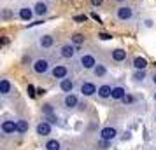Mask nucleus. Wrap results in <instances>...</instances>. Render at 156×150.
<instances>
[{"instance_id": "f257e3e1", "label": "nucleus", "mask_w": 156, "mask_h": 150, "mask_svg": "<svg viewBox=\"0 0 156 150\" xmlns=\"http://www.w3.org/2000/svg\"><path fill=\"white\" fill-rule=\"evenodd\" d=\"M32 68H34V72H35L37 75H46V73H49L51 72L53 66H51V61L48 59V58H39V59L34 61Z\"/></svg>"}, {"instance_id": "f03ea898", "label": "nucleus", "mask_w": 156, "mask_h": 150, "mask_svg": "<svg viewBox=\"0 0 156 150\" xmlns=\"http://www.w3.org/2000/svg\"><path fill=\"white\" fill-rule=\"evenodd\" d=\"M79 66L83 70H93L97 66V58L93 56V54H81V58H79Z\"/></svg>"}, {"instance_id": "7ed1b4c3", "label": "nucleus", "mask_w": 156, "mask_h": 150, "mask_svg": "<svg viewBox=\"0 0 156 150\" xmlns=\"http://www.w3.org/2000/svg\"><path fill=\"white\" fill-rule=\"evenodd\" d=\"M116 18L119 21H130L133 18V7H130V5H119V7L116 9Z\"/></svg>"}, {"instance_id": "20e7f679", "label": "nucleus", "mask_w": 156, "mask_h": 150, "mask_svg": "<svg viewBox=\"0 0 156 150\" xmlns=\"http://www.w3.org/2000/svg\"><path fill=\"white\" fill-rule=\"evenodd\" d=\"M51 77L53 79H58V80H62L65 79V77H69V68L65 66V65H55L53 68H51Z\"/></svg>"}, {"instance_id": "39448f33", "label": "nucleus", "mask_w": 156, "mask_h": 150, "mask_svg": "<svg viewBox=\"0 0 156 150\" xmlns=\"http://www.w3.org/2000/svg\"><path fill=\"white\" fill-rule=\"evenodd\" d=\"M76 54H77V49L74 44H65L60 47V56L65 59H72V58H76Z\"/></svg>"}, {"instance_id": "423d86ee", "label": "nucleus", "mask_w": 156, "mask_h": 150, "mask_svg": "<svg viewBox=\"0 0 156 150\" xmlns=\"http://www.w3.org/2000/svg\"><path fill=\"white\" fill-rule=\"evenodd\" d=\"M116 136H118V129L112 128V126H107V128L100 129V140L112 142V140H116Z\"/></svg>"}, {"instance_id": "0eeeda50", "label": "nucleus", "mask_w": 156, "mask_h": 150, "mask_svg": "<svg viewBox=\"0 0 156 150\" xmlns=\"http://www.w3.org/2000/svg\"><path fill=\"white\" fill-rule=\"evenodd\" d=\"M79 91H81L83 96H88L90 98V96H95V94L98 93V87L95 86L93 82H83L81 87H79Z\"/></svg>"}, {"instance_id": "6e6552de", "label": "nucleus", "mask_w": 156, "mask_h": 150, "mask_svg": "<svg viewBox=\"0 0 156 150\" xmlns=\"http://www.w3.org/2000/svg\"><path fill=\"white\" fill-rule=\"evenodd\" d=\"M58 87H60V91H63V93H72L74 91V87H76V82H74V79H70V77H65V79L60 80V84H58Z\"/></svg>"}, {"instance_id": "1a4fd4ad", "label": "nucleus", "mask_w": 156, "mask_h": 150, "mask_svg": "<svg viewBox=\"0 0 156 150\" xmlns=\"http://www.w3.org/2000/svg\"><path fill=\"white\" fill-rule=\"evenodd\" d=\"M63 107L67 108V110H74L76 107H79V98L74 93H69L63 100Z\"/></svg>"}, {"instance_id": "9d476101", "label": "nucleus", "mask_w": 156, "mask_h": 150, "mask_svg": "<svg viewBox=\"0 0 156 150\" xmlns=\"http://www.w3.org/2000/svg\"><path fill=\"white\" fill-rule=\"evenodd\" d=\"M0 129H2L4 135H14V133H18V124L14 121H4Z\"/></svg>"}, {"instance_id": "9b49d317", "label": "nucleus", "mask_w": 156, "mask_h": 150, "mask_svg": "<svg viewBox=\"0 0 156 150\" xmlns=\"http://www.w3.org/2000/svg\"><path fill=\"white\" fill-rule=\"evenodd\" d=\"M51 126H53V124H49L48 121L39 122V124H37V128H35L37 135H39V136H49L51 135Z\"/></svg>"}, {"instance_id": "f8f14e48", "label": "nucleus", "mask_w": 156, "mask_h": 150, "mask_svg": "<svg viewBox=\"0 0 156 150\" xmlns=\"http://www.w3.org/2000/svg\"><path fill=\"white\" fill-rule=\"evenodd\" d=\"M34 11H35L37 16H46L49 12V5H48V2L39 0V2H35V5H34Z\"/></svg>"}, {"instance_id": "ddd939ff", "label": "nucleus", "mask_w": 156, "mask_h": 150, "mask_svg": "<svg viewBox=\"0 0 156 150\" xmlns=\"http://www.w3.org/2000/svg\"><path fill=\"white\" fill-rule=\"evenodd\" d=\"M39 45L42 47V49H51L53 45H55V37H51V35H41L39 37Z\"/></svg>"}, {"instance_id": "4468645a", "label": "nucleus", "mask_w": 156, "mask_h": 150, "mask_svg": "<svg viewBox=\"0 0 156 150\" xmlns=\"http://www.w3.org/2000/svg\"><path fill=\"white\" fill-rule=\"evenodd\" d=\"M34 14H35V11H34V7H28V5H23V7L20 9V18H21L23 21H30V19L34 18Z\"/></svg>"}, {"instance_id": "2eb2a0df", "label": "nucleus", "mask_w": 156, "mask_h": 150, "mask_svg": "<svg viewBox=\"0 0 156 150\" xmlns=\"http://www.w3.org/2000/svg\"><path fill=\"white\" fill-rule=\"evenodd\" d=\"M12 93V84L9 79H2L0 80V94L2 96H7V94Z\"/></svg>"}, {"instance_id": "dca6fc26", "label": "nucleus", "mask_w": 156, "mask_h": 150, "mask_svg": "<svg viewBox=\"0 0 156 150\" xmlns=\"http://www.w3.org/2000/svg\"><path fill=\"white\" fill-rule=\"evenodd\" d=\"M98 98H102V100H107V98H111L112 96V87L109 86V84H104V86L98 87Z\"/></svg>"}, {"instance_id": "f3484780", "label": "nucleus", "mask_w": 156, "mask_h": 150, "mask_svg": "<svg viewBox=\"0 0 156 150\" xmlns=\"http://www.w3.org/2000/svg\"><path fill=\"white\" fill-rule=\"evenodd\" d=\"M111 56H112L114 61H118V63H121V61H125L126 59V51L125 49H112V52H111Z\"/></svg>"}, {"instance_id": "a211bd4d", "label": "nucleus", "mask_w": 156, "mask_h": 150, "mask_svg": "<svg viewBox=\"0 0 156 150\" xmlns=\"http://www.w3.org/2000/svg\"><path fill=\"white\" fill-rule=\"evenodd\" d=\"M126 96V89L123 86H116V87H112V100H123Z\"/></svg>"}, {"instance_id": "6ab92c4d", "label": "nucleus", "mask_w": 156, "mask_h": 150, "mask_svg": "<svg viewBox=\"0 0 156 150\" xmlns=\"http://www.w3.org/2000/svg\"><path fill=\"white\" fill-rule=\"evenodd\" d=\"M91 72H93V75H95L97 79H102V77H105V75H107L105 65H100V63H97V66H95Z\"/></svg>"}, {"instance_id": "aec40b11", "label": "nucleus", "mask_w": 156, "mask_h": 150, "mask_svg": "<svg viewBox=\"0 0 156 150\" xmlns=\"http://www.w3.org/2000/svg\"><path fill=\"white\" fill-rule=\"evenodd\" d=\"M133 68L135 70H146V68H147V59H146V58L137 56L133 59Z\"/></svg>"}, {"instance_id": "412c9836", "label": "nucleus", "mask_w": 156, "mask_h": 150, "mask_svg": "<svg viewBox=\"0 0 156 150\" xmlns=\"http://www.w3.org/2000/svg\"><path fill=\"white\" fill-rule=\"evenodd\" d=\"M16 124H18V133H20V135H25V133H27V131L30 129L28 121H25V119H20V121H16Z\"/></svg>"}, {"instance_id": "4be33fe9", "label": "nucleus", "mask_w": 156, "mask_h": 150, "mask_svg": "<svg viewBox=\"0 0 156 150\" xmlns=\"http://www.w3.org/2000/svg\"><path fill=\"white\" fill-rule=\"evenodd\" d=\"M60 147H62V145H60L58 140H48L46 145H44V148L46 150H60Z\"/></svg>"}, {"instance_id": "5701e85b", "label": "nucleus", "mask_w": 156, "mask_h": 150, "mask_svg": "<svg viewBox=\"0 0 156 150\" xmlns=\"http://www.w3.org/2000/svg\"><path fill=\"white\" fill-rule=\"evenodd\" d=\"M70 40H72L74 45H81V44H84V35H81V33H74Z\"/></svg>"}, {"instance_id": "b1692460", "label": "nucleus", "mask_w": 156, "mask_h": 150, "mask_svg": "<svg viewBox=\"0 0 156 150\" xmlns=\"http://www.w3.org/2000/svg\"><path fill=\"white\" fill-rule=\"evenodd\" d=\"M132 79H133L135 82H142V80L146 79V70H135V73H133Z\"/></svg>"}, {"instance_id": "393cba45", "label": "nucleus", "mask_w": 156, "mask_h": 150, "mask_svg": "<svg viewBox=\"0 0 156 150\" xmlns=\"http://www.w3.org/2000/svg\"><path fill=\"white\" fill-rule=\"evenodd\" d=\"M42 112H44V115H53L55 114V110H53V107H51L49 103L42 105Z\"/></svg>"}, {"instance_id": "a878e982", "label": "nucleus", "mask_w": 156, "mask_h": 150, "mask_svg": "<svg viewBox=\"0 0 156 150\" xmlns=\"http://www.w3.org/2000/svg\"><path fill=\"white\" fill-rule=\"evenodd\" d=\"M44 121H48L49 124H60V121H58V117L55 114H53V115H46V117H44Z\"/></svg>"}, {"instance_id": "bb28decb", "label": "nucleus", "mask_w": 156, "mask_h": 150, "mask_svg": "<svg viewBox=\"0 0 156 150\" xmlns=\"http://www.w3.org/2000/svg\"><path fill=\"white\" fill-rule=\"evenodd\" d=\"M121 101H123L125 105H132V103H133V101H135V98H133V96H132V94H128V93H126V96H125V98H123V100H121Z\"/></svg>"}, {"instance_id": "cd10ccee", "label": "nucleus", "mask_w": 156, "mask_h": 150, "mask_svg": "<svg viewBox=\"0 0 156 150\" xmlns=\"http://www.w3.org/2000/svg\"><path fill=\"white\" fill-rule=\"evenodd\" d=\"M35 87H34V86H32V84H28V96H30V98H35Z\"/></svg>"}, {"instance_id": "c85d7f7f", "label": "nucleus", "mask_w": 156, "mask_h": 150, "mask_svg": "<svg viewBox=\"0 0 156 150\" xmlns=\"http://www.w3.org/2000/svg\"><path fill=\"white\" fill-rule=\"evenodd\" d=\"M109 143H111V142H107V140H102V142L98 143V147H100L102 150H107V148H109Z\"/></svg>"}, {"instance_id": "c756f323", "label": "nucleus", "mask_w": 156, "mask_h": 150, "mask_svg": "<svg viewBox=\"0 0 156 150\" xmlns=\"http://www.w3.org/2000/svg\"><path fill=\"white\" fill-rule=\"evenodd\" d=\"M144 25H146V28H153V26H154V21H153V19H146Z\"/></svg>"}, {"instance_id": "7c9ffc66", "label": "nucleus", "mask_w": 156, "mask_h": 150, "mask_svg": "<svg viewBox=\"0 0 156 150\" xmlns=\"http://www.w3.org/2000/svg\"><path fill=\"white\" fill-rule=\"evenodd\" d=\"M100 38H102V40H111V38H112V35H109V33H100Z\"/></svg>"}, {"instance_id": "2f4dec72", "label": "nucleus", "mask_w": 156, "mask_h": 150, "mask_svg": "<svg viewBox=\"0 0 156 150\" xmlns=\"http://www.w3.org/2000/svg\"><path fill=\"white\" fill-rule=\"evenodd\" d=\"M74 21H86V16H76V18H74Z\"/></svg>"}, {"instance_id": "473e14b6", "label": "nucleus", "mask_w": 156, "mask_h": 150, "mask_svg": "<svg viewBox=\"0 0 156 150\" xmlns=\"http://www.w3.org/2000/svg\"><path fill=\"white\" fill-rule=\"evenodd\" d=\"M102 2H104V0H91L93 5H102Z\"/></svg>"}, {"instance_id": "72a5a7b5", "label": "nucleus", "mask_w": 156, "mask_h": 150, "mask_svg": "<svg viewBox=\"0 0 156 150\" xmlns=\"http://www.w3.org/2000/svg\"><path fill=\"white\" fill-rule=\"evenodd\" d=\"M37 94H39V96H42V94H46V89H37Z\"/></svg>"}, {"instance_id": "f704fd0d", "label": "nucleus", "mask_w": 156, "mask_h": 150, "mask_svg": "<svg viewBox=\"0 0 156 150\" xmlns=\"http://www.w3.org/2000/svg\"><path fill=\"white\" fill-rule=\"evenodd\" d=\"M153 84H154V86H156V73H154V75H153Z\"/></svg>"}, {"instance_id": "c9c22d12", "label": "nucleus", "mask_w": 156, "mask_h": 150, "mask_svg": "<svg viewBox=\"0 0 156 150\" xmlns=\"http://www.w3.org/2000/svg\"><path fill=\"white\" fill-rule=\"evenodd\" d=\"M153 100H154V101H156V91H154V94H153Z\"/></svg>"}, {"instance_id": "e433bc0d", "label": "nucleus", "mask_w": 156, "mask_h": 150, "mask_svg": "<svg viewBox=\"0 0 156 150\" xmlns=\"http://www.w3.org/2000/svg\"><path fill=\"white\" fill-rule=\"evenodd\" d=\"M118 2H123V0H118Z\"/></svg>"}]
</instances>
